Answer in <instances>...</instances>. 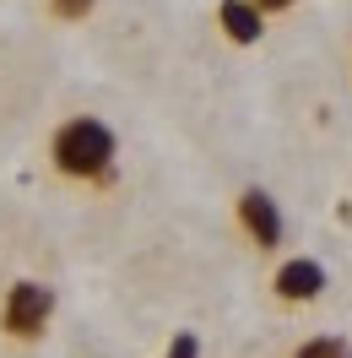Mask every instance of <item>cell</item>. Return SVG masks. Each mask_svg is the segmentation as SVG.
<instances>
[{
	"instance_id": "1",
	"label": "cell",
	"mask_w": 352,
	"mask_h": 358,
	"mask_svg": "<svg viewBox=\"0 0 352 358\" xmlns=\"http://www.w3.org/2000/svg\"><path fill=\"white\" fill-rule=\"evenodd\" d=\"M114 157H119V136L98 120V114H71L60 131L49 136V163L60 179L76 185H103L114 174Z\"/></svg>"
},
{
	"instance_id": "2",
	"label": "cell",
	"mask_w": 352,
	"mask_h": 358,
	"mask_svg": "<svg viewBox=\"0 0 352 358\" xmlns=\"http://www.w3.org/2000/svg\"><path fill=\"white\" fill-rule=\"evenodd\" d=\"M49 320H54V288L49 282H11L6 288V304H0V331L17 336V342H38L49 331Z\"/></svg>"
},
{
	"instance_id": "3",
	"label": "cell",
	"mask_w": 352,
	"mask_h": 358,
	"mask_svg": "<svg viewBox=\"0 0 352 358\" xmlns=\"http://www.w3.org/2000/svg\"><path fill=\"white\" fill-rule=\"evenodd\" d=\"M239 228L255 239V250H277L282 245V206L265 190H244L239 196Z\"/></svg>"
},
{
	"instance_id": "4",
	"label": "cell",
	"mask_w": 352,
	"mask_h": 358,
	"mask_svg": "<svg viewBox=\"0 0 352 358\" xmlns=\"http://www.w3.org/2000/svg\"><path fill=\"white\" fill-rule=\"evenodd\" d=\"M271 288H277V299H287V304H309V299H320V288H325V266L309 261V255H293V261L277 266Z\"/></svg>"
},
{
	"instance_id": "5",
	"label": "cell",
	"mask_w": 352,
	"mask_h": 358,
	"mask_svg": "<svg viewBox=\"0 0 352 358\" xmlns=\"http://www.w3.org/2000/svg\"><path fill=\"white\" fill-rule=\"evenodd\" d=\"M217 27H222L228 44H261L265 11L255 6V0H222V6H217Z\"/></svg>"
},
{
	"instance_id": "6",
	"label": "cell",
	"mask_w": 352,
	"mask_h": 358,
	"mask_svg": "<svg viewBox=\"0 0 352 358\" xmlns=\"http://www.w3.org/2000/svg\"><path fill=\"white\" fill-rule=\"evenodd\" d=\"M92 11H98V0H49V17H60V22H87Z\"/></svg>"
},
{
	"instance_id": "7",
	"label": "cell",
	"mask_w": 352,
	"mask_h": 358,
	"mask_svg": "<svg viewBox=\"0 0 352 358\" xmlns=\"http://www.w3.org/2000/svg\"><path fill=\"white\" fill-rule=\"evenodd\" d=\"M293 358H352L347 342H336V336H314V342H304Z\"/></svg>"
},
{
	"instance_id": "8",
	"label": "cell",
	"mask_w": 352,
	"mask_h": 358,
	"mask_svg": "<svg viewBox=\"0 0 352 358\" xmlns=\"http://www.w3.org/2000/svg\"><path fill=\"white\" fill-rule=\"evenodd\" d=\"M168 358H200V336L196 331H179L174 342H168Z\"/></svg>"
},
{
	"instance_id": "9",
	"label": "cell",
	"mask_w": 352,
	"mask_h": 358,
	"mask_svg": "<svg viewBox=\"0 0 352 358\" xmlns=\"http://www.w3.org/2000/svg\"><path fill=\"white\" fill-rule=\"evenodd\" d=\"M255 6H261L265 17H271V11H287V6H298V0H255Z\"/></svg>"
}]
</instances>
